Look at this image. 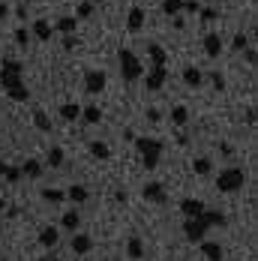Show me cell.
I'll list each match as a JSON object with an SVG mask.
<instances>
[{
  "instance_id": "2e32d148",
  "label": "cell",
  "mask_w": 258,
  "mask_h": 261,
  "mask_svg": "<svg viewBox=\"0 0 258 261\" xmlns=\"http://www.w3.org/2000/svg\"><path fill=\"white\" fill-rule=\"evenodd\" d=\"M81 120L90 123V126H96V123L102 120V108H99V105H87V108H81Z\"/></svg>"
},
{
  "instance_id": "1f68e13d",
  "label": "cell",
  "mask_w": 258,
  "mask_h": 261,
  "mask_svg": "<svg viewBox=\"0 0 258 261\" xmlns=\"http://www.w3.org/2000/svg\"><path fill=\"white\" fill-rule=\"evenodd\" d=\"M42 198L51 201V204H60V201L66 198V192H60V189H42Z\"/></svg>"
},
{
  "instance_id": "f35d334b",
  "label": "cell",
  "mask_w": 258,
  "mask_h": 261,
  "mask_svg": "<svg viewBox=\"0 0 258 261\" xmlns=\"http://www.w3.org/2000/svg\"><path fill=\"white\" fill-rule=\"evenodd\" d=\"M183 9L186 12H201V3L198 0H183Z\"/></svg>"
},
{
  "instance_id": "9a60e30c",
  "label": "cell",
  "mask_w": 258,
  "mask_h": 261,
  "mask_svg": "<svg viewBox=\"0 0 258 261\" xmlns=\"http://www.w3.org/2000/svg\"><path fill=\"white\" fill-rule=\"evenodd\" d=\"M51 33H54V27L45 21V18H39V21H33V36L39 39V42H48L51 39Z\"/></svg>"
},
{
  "instance_id": "ab89813d",
  "label": "cell",
  "mask_w": 258,
  "mask_h": 261,
  "mask_svg": "<svg viewBox=\"0 0 258 261\" xmlns=\"http://www.w3.org/2000/svg\"><path fill=\"white\" fill-rule=\"evenodd\" d=\"M210 81H213V87H216V90H222V87H225V79H222L219 72H213V75H210Z\"/></svg>"
},
{
  "instance_id": "52a82bcc",
  "label": "cell",
  "mask_w": 258,
  "mask_h": 261,
  "mask_svg": "<svg viewBox=\"0 0 258 261\" xmlns=\"http://www.w3.org/2000/svg\"><path fill=\"white\" fill-rule=\"evenodd\" d=\"M165 81H168V69H165V66H150V69H147V75H144L147 90H159Z\"/></svg>"
},
{
  "instance_id": "d6a6232c",
  "label": "cell",
  "mask_w": 258,
  "mask_h": 261,
  "mask_svg": "<svg viewBox=\"0 0 258 261\" xmlns=\"http://www.w3.org/2000/svg\"><path fill=\"white\" fill-rule=\"evenodd\" d=\"M93 15V3L90 0H84V3H78V9H75V18L81 21V18H90Z\"/></svg>"
},
{
  "instance_id": "44dd1931",
  "label": "cell",
  "mask_w": 258,
  "mask_h": 261,
  "mask_svg": "<svg viewBox=\"0 0 258 261\" xmlns=\"http://www.w3.org/2000/svg\"><path fill=\"white\" fill-rule=\"evenodd\" d=\"M126 255H129L132 261L144 258V243H141V237H129V243H126Z\"/></svg>"
},
{
  "instance_id": "4fadbf2b",
  "label": "cell",
  "mask_w": 258,
  "mask_h": 261,
  "mask_svg": "<svg viewBox=\"0 0 258 261\" xmlns=\"http://www.w3.org/2000/svg\"><path fill=\"white\" fill-rule=\"evenodd\" d=\"M90 249H93V237L90 234H75L72 237V252H75V255H87Z\"/></svg>"
},
{
  "instance_id": "60d3db41",
  "label": "cell",
  "mask_w": 258,
  "mask_h": 261,
  "mask_svg": "<svg viewBox=\"0 0 258 261\" xmlns=\"http://www.w3.org/2000/svg\"><path fill=\"white\" fill-rule=\"evenodd\" d=\"M147 120L156 123V120H162V114H159V108H147Z\"/></svg>"
},
{
  "instance_id": "d6986e66",
  "label": "cell",
  "mask_w": 258,
  "mask_h": 261,
  "mask_svg": "<svg viewBox=\"0 0 258 261\" xmlns=\"http://www.w3.org/2000/svg\"><path fill=\"white\" fill-rule=\"evenodd\" d=\"M57 240H60V234H57V228H54V225H45V228L39 231V243H42L45 249L57 246Z\"/></svg>"
},
{
  "instance_id": "4316f807",
  "label": "cell",
  "mask_w": 258,
  "mask_h": 261,
  "mask_svg": "<svg viewBox=\"0 0 258 261\" xmlns=\"http://www.w3.org/2000/svg\"><path fill=\"white\" fill-rule=\"evenodd\" d=\"M186 120H189V111H186V105H174V108H171V123L186 126Z\"/></svg>"
},
{
  "instance_id": "b9f144b4",
  "label": "cell",
  "mask_w": 258,
  "mask_h": 261,
  "mask_svg": "<svg viewBox=\"0 0 258 261\" xmlns=\"http://www.w3.org/2000/svg\"><path fill=\"white\" fill-rule=\"evenodd\" d=\"M249 126H255V108H246V117H243Z\"/></svg>"
},
{
  "instance_id": "e575fe53",
  "label": "cell",
  "mask_w": 258,
  "mask_h": 261,
  "mask_svg": "<svg viewBox=\"0 0 258 261\" xmlns=\"http://www.w3.org/2000/svg\"><path fill=\"white\" fill-rule=\"evenodd\" d=\"M231 48H234V51L249 48V36H246V33H237V36H234V42H231Z\"/></svg>"
},
{
  "instance_id": "8fae6325",
  "label": "cell",
  "mask_w": 258,
  "mask_h": 261,
  "mask_svg": "<svg viewBox=\"0 0 258 261\" xmlns=\"http://www.w3.org/2000/svg\"><path fill=\"white\" fill-rule=\"evenodd\" d=\"M126 27L132 30V33H138V30L144 27V9H141V6H132V9H129V15H126Z\"/></svg>"
},
{
  "instance_id": "83f0119b",
  "label": "cell",
  "mask_w": 258,
  "mask_h": 261,
  "mask_svg": "<svg viewBox=\"0 0 258 261\" xmlns=\"http://www.w3.org/2000/svg\"><path fill=\"white\" fill-rule=\"evenodd\" d=\"M210 168H213V162H210L207 156H198L195 162H192V171H195V174H201V177L210 174Z\"/></svg>"
},
{
  "instance_id": "f6af8a7d",
  "label": "cell",
  "mask_w": 258,
  "mask_h": 261,
  "mask_svg": "<svg viewBox=\"0 0 258 261\" xmlns=\"http://www.w3.org/2000/svg\"><path fill=\"white\" fill-rule=\"evenodd\" d=\"M6 12H9V9H6V3H3V0H0V21H3V18H6Z\"/></svg>"
},
{
  "instance_id": "836d02e7",
  "label": "cell",
  "mask_w": 258,
  "mask_h": 261,
  "mask_svg": "<svg viewBox=\"0 0 258 261\" xmlns=\"http://www.w3.org/2000/svg\"><path fill=\"white\" fill-rule=\"evenodd\" d=\"M3 177H6L9 183H18L21 177H24V174H21V168H15V165H6V171H3Z\"/></svg>"
},
{
  "instance_id": "ba28073f",
  "label": "cell",
  "mask_w": 258,
  "mask_h": 261,
  "mask_svg": "<svg viewBox=\"0 0 258 261\" xmlns=\"http://www.w3.org/2000/svg\"><path fill=\"white\" fill-rule=\"evenodd\" d=\"M141 195H144L147 201H153V204H165V201H168V195H165V186H162V183H147V186L141 189Z\"/></svg>"
},
{
  "instance_id": "5bb4252c",
  "label": "cell",
  "mask_w": 258,
  "mask_h": 261,
  "mask_svg": "<svg viewBox=\"0 0 258 261\" xmlns=\"http://www.w3.org/2000/svg\"><path fill=\"white\" fill-rule=\"evenodd\" d=\"M66 198H69L72 204H84V201L90 198V192H87V186L75 183V186H69V189H66Z\"/></svg>"
},
{
  "instance_id": "277c9868",
  "label": "cell",
  "mask_w": 258,
  "mask_h": 261,
  "mask_svg": "<svg viewBox=\"0 0 258 261\" xmlns=\"http://www.w3.org/2000/svg\"><path fill=\"white\" fill-rule=\"evenodd\" d=\"M135 147H138V153L144 159V168L147 171H153L156 165H159V156H162V141L159 138H135Z\"/></svg>"
},
{
  "instance_id": "4dcf8cb0",
  "label": "cell",
  "mask_w": 258,
  "mask_h": 261,
  "mask_svg": "<svg viewBox=\"0 0 258 261\" xmlns=\"http://www.w3.org/2000/svg\"><path fill=\"white\" fill-rule=\"evenodd\" d=\"M45 162H48L51 168H60V165H63V150H60V147H48V156H45Z\"/></svg>"
},
{
  "instance_id": "8d00e7d4",
  "label": "cell",
  "mask_w": 258,
  "mask_h": 261,
  "mask_svg": "<svg viewBox=\"0 0 258 261\" xmlns=\"http://www.w3.org/2000/svg\"><path fill=\"white\" fill-rule=\"evenodd\" d=\"M15 42L27 48V42H30V33H27V27H18V30H15Z\"/></svg>"
},
{
  "instance_id": "c3c4849f",
  "label": "cell",
  "mask_w": 258,
  "mask_h": 261,
  "mask_svg": "<svg viewBox=\"0 0 258 261\" xmlns=\"http://www.w3.org/2000/svg\"><path fill=\"white\" fill-rule=\"evenodd\" d=\"M3 171H6V165H3V162H0V177H3Z\"/></svg>"
},
{
  "instance_id": "e0dca14e",
  "label": "cell",
  "mask_w": 258,
  "mask_h": 261,
  "mask_svg": "<svg viewBox=\"0 0 258 261\" xmlns=\"http://www.w3.org/2000/svg\"><path fill=\"white\" fill-rule=\"evenodd\" d=\"M201 81H204L201 69H195V66H186V69H183V84H186V87H201Z\"/></svg>"
},
{
  "instance_id": "7dc6e473",
  "label": "cell",
  "mask_w": 258,
  "mask_h": 261,
  "mask_svg": "<svg viewBox=\"0 0 258 261\" xmlns=\"http://www.w3.org/2000/svg\"><path fill=\"white\" fill-rule=\"evenodd\" d=\"M3 210H6V198H0V213H3Z\"/></svg>"
},
{
  "instance_id": "bcb514c9",
  "label": "cell",
  "mask_w": 258,
  "mask_h": 261,
  "mask_svg": "<svg viewBox=\"0 0 258 261\" xmlns=\"http://www.w3.org/2000/svg\"><path fill=\"white\" fill-rule=\"evenodd\" d=\"M42 261H60V258H57V255H45Z\"/></svg>"
},
{
  "instance_id": "8992f818",
  "label": "cell",
  "mask_w": 258,
  "mask_h": 261,
  "mask_svg": "<svg viewBox=\"0 0 258 261\" xmlns=\"http://www.w3.org/2000/svg\"><path fill=\"white\" fill-rule=\"evenodd\" d=\"M105 72L102 69H87L84 72V93H90V96H96V93H102L105 90Z\"/></svg>"
},
{
  "instance_id": "7bdbcfd3",
  "label": "cell",
  "mask_w": 258,
  "mask_h": 261,
  "mask_svg": "<svg viewBox=\"0 0 258 261\" xmlns=\"http://www.w3.org/2000/svg\"><path fill=\"white\" fill-rule=\"evenodd\" d=\"M243 51H246V60H249V63H255V48H252V45H249V48H243Z\"/></svg>"
},
{
  "instance_id": "5b68a950",
  "label": "cell",
  "mask_w": 258,
  "mask_h": 261,
  "mask_svg": "<svg viewBox=\"0 0 258 261\" xmlns=\"http://www.w3.org/2000/svg\"><path fill=\"white\" fill-rule=\"evenodd\" d=\"M207 234V225L201 216H195V219H183V237L189 240V243H201Z\"/></svg>"
},
{
  "instance_id": "7c38bea8",
  "label": "cell",
  "mask_w": 258,
  "mask_h": 261,
  "mask_svg": "<svg viewBox=\"0 0 258 261\" xmlns=\"http://www.w3.org/2000/svg\"><path fill=\"white\" fill-rule=\"evenodd\" d=\"M222 51V36L219 33H207L204 36V54L207 57H219Z\"/></svg>"
},
{
  "instance_id": "3957f363",
  "label": "cell",
  "mask_w": 258,
  "mask_h": 261,
  "mask_svg": "<svg viewBox=\"0 0 258 261\" xmlns=\"http://www.w3.org/2000/svg\"><path fill=\"white\" fill-rule=\"evenodd\" d=\"M117 60H120V75H123V81H138V79H144V63L135 57V51L120 48V51H117Z\"/></svg>"
},
{
  "instance_id": "7402d4cb",
  "label": "cell",
  "mask_w": 258,
  "mask_h": 261,
  "mask_svg": "<svg viewBox=\"0 0 258 261\" xmlns=\"http://www.w3.org/2000/svg\"><path fill=\"white\" fill-rule=\"evenodd\" d=\"M201 219H204L207 228H213V225H219V228H222V225L228 222V219H225V216H222L219 210H204V213H201Z\"/></svg>"
},
{
  "instance_id": "74e56055",
  "label": "cell",
  "mask_w": 258,
  "mask_h": 261,
  "mask_svg": "<svg viewBox=\"0 0 258 261\" xmlns=\"http://www.w3.org/2000/svg\"><path fill=\"white\" fill-rule=\"evenodd\" d=\"M198 15H201V21H216V18H219V12H216V9H201Z\"/></svg>"
},
{
  "instance_id": "30bf717a",
  "label": "cell",
  "mask_w": 258,
  "mask_h": 261,
  "mask_svg": "<svg viewBox=\"0 0 258 261\" xmlns=\"http://www.w3.org/2000/svg\"><path fill=\"white\" fill-rule=\"evenodd\" d=\"M201 255H204L207 261H222L225 249H222L216 240H201Z\"/></svg>"
},
{
  "instance_id": "ffe728a7",
  "label": "cell",
  "mask_w": 258,
  "mask_h": 261,
  "mask_svg": "<svg viewBox=\"0 0 258 261\" xmlns=\"http://www.w3.org/2000/svg\"><path fill=\"white\" fill-rule=\"evenodd\" d=\"M42 171H45V168H42L39 159H27V162H21V174H24V177H42Z\"/></svg>"
},
{
  "instance_id": "603a6c76",
  "label": "cell",
  "mask_w": 258,
  "mask_h": 261,
  "mask_svg": "<svg viewBox=\"0 0 258 261\" xmlns=\"http://www.w3.org/2000/svg\"><path fill=\"white\" fill-rule=\"evenodd\" d=\"M75 27H78V18H75V15H63V18H57V30H60L63 36L75 33Z\"/></svg>"
},
{
  "instance_id": "f546056e",
  "label": "cell",
  "mask_w": 258,
  "mask_h": 261,
  "mask_svg": "<svg viewBox=\"0 0 258 261\" xmlns=\"http://www.w3.org/2000/svg\"><path fill=\"white\" fill-rule=\"evenodd\" d=\"M90 153L96 159H108L111 156V150H108V144L105 141H90Z\"/></svg>"
},
{
  "instance_id": "ee69618b",
  "label": "cell",
  "mask_w": 258,
  "mask_h": 261,
  "mask_svg": "<svg viewBox=\"0 0 258 261\" xmlns=\"http://www.w3.org/2000/svg\"><path fill=\"white\" fill-rule=\"evenodd\" d=\"M171 21H174V27H177V30H183V27H186V21H183L180 15H174V18H171Z\"/></svg>"
},
{
  "instance_id": "cb8c5ba5",
  "label": "cell",
  "mask_w": 258,
  "mask_h": 261,
  "mask_svg": "<svg viewBox=\"0 0 258 261\" xmlns=\"http://www.w3.org/2000/svg\"><path fill=\"white\" fill-rule=\"evenodd\" d=\"M33 126H36L39 132H51V120H48V114H45L42 108L33 111Z\"/></svg>"
},
{
  "instance_id": "ac0fdd59",
  "label": "cell",
  "mask_w": 258,
  "mask_h": 261,
  "mask_svg": "<svg viewBox=\"0 0 258 261\" xmlns=\"http://www.w3.org/2000/svg\"><path fill=\"white\" fill-rule=\"evenodd\" d=\"M147 54H150V63H153V66H165V60H168L165 48L156 45V42H147Z\"/></svg>"
},
{
  "instance_id": "d590c367",
  "label": "cell",
  "mask_w": 258,
  "mask_h": 261,
  "mask_svg": "<svg viewBox=\"0 0 258 261\" xmlns=\"http://www.w3.org/2000/svg\"><path fill=\"white\" fill-rule=\"evenodd\" d=\"M78 45H81V39H78L75 33H69V36H63V48H66V51H75Z\"/></svg>"
},
{
  "instance_id": "d4e9b609",
  "label": "cell",
  "mask_w": 258,
  "mask_h": 261,
  "mask_svg": "<svg viewBox=\"0 0 258 261\" xmlns=\"http://www.w3.org/2000/svg\"><path fill=\"white\" fill-rule=\"evenodd\" d=\"M60 117H63V120H78V117H81V105L78 102H63L60 105Z\"/></svg>"
},
{
  "instance_id": "f1b7e54d",
  "label": "cell",
  "mask_w": 258,
  "mask_h": 261,
  "mask_svg": "<svg viewBox=\"0 0 258 261\" xmlns=\"http://www.w3.org/2000/svg\"><path fill=\"white\" fill-rule=\"evenodd\" d=\"M180 9H183V0H162V12L165 15H180Z\"/></svg>"
},
{
  "instance_id": "484cf974",
  "label": "cell",
  "mask_w": 258,
  "mask_h": 261,
  "mask_svg": "<svg viewBox=\"0 0 258 261\" xmlns=\"http://www.w3.org/2000/svg\"><path fill=\"white\" fill-rule=\"evenodd\" d=\"M78 225H81V216H78L75 210L63 213V228H66V231H72V234H75V231H78Z\"/></svg>"
},
{
  "instance_id": "9c48e42d",
  "label": "cell",
  "mask_w": 258,
  "mask_h": 261,
  "mask_svg": "<svg viewBox=\"0 0 258 261\" xmlns=\"http://www.w3.org/2000/svg\"><path fill=\"white\" fill-rule=\"evenodd\" d=\"M204 201H201V198H183L180 201V213L183 216H186V219H195V216H201V213H204Z\"/></svg>"
},
{
  "instance_id": "7a4b0ae2",
  "label": "cell",
  "mask_w": 258,
  "mask_h": 261,
  "mask_svg": "<svg viewBox=\"0 0 258 261\" xmlns=\"http://www.w3.org/2000/svg\"><path fill=\"white\" fill-rule=\"evenodd\" d=\"M243 183H246V171L237 168V165H231V168H222V171H219L216 189L225 192V195H231V192H240V189H243Z\"/></svg>"
},
{
  "instance_id": "6da1fadb",
  "label": "cell",
  "mask_w": 258,
  "mask_h": 261,
  "mask_svg": "<svg viewBox=\"0 0 258 261\" xmlns=\"http://www.w3.org/2000/svg\"><path fill=\"white\" fill-rule=\"evenodd\" d=\"M0 84H3V90H6V96L12 102H27L30 99V90L24 84V63L21 60L6 57L0 63Z\"/></svg>"
}]
</instances>
